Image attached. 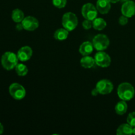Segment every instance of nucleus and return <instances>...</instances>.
I'll use <instances>...</instances> for the list:
<instances>
[{"label": "nucleus", "mask_w": 135, "mask_h": 135, "mask_svg": "<svg viewBox=\"0 0 135 135\" xmlns=\"http://www.w3.org/2000/svg\"><path fill=\"white\" fill-rule=\"evenodd\" d=\"M134 87L129 83H121L117 88V95L121 100L130 101L134 98Z\"/></svg>", "instance_id": "1"}, {"label": "nucleus", "mask_w": 135, "mask_h": 135, "mask_svg": "<svg viewBox=\"0 0 135 135\" xmlns=\"http://www.w3.org/2000/svg\"><path fill=\"white\" fill-rule=\"evenodd\" d=\"M1 65L6 70H12L18 64L17 55L11 51H7L1 57Z\"/></svg>", "instance_id": "2"}, {"label": "nucleus", "mask_w": 135, "mask_h": 135, "mask_svg": "<svg viewBox=\"0 0 135 135\" xmlns=\"http://www.w3.org/2000/svg\"><path fill=\"white\" fill-rule=\"evenodd\" d=\"M62 25L69 32L73 31L78 25V18L75 13L72 12H67L63 15L62 17Z\"/></svg>", "instance_id": "3"}, {"label": "nucleus", "mask_w": 135, "mask_h": 135, "mask_svg": "<svg viewBox=\"0 0 135 135\" xmlns=\"http://www.w3.org/2000/svg\"><path fill=\"white\" fill-rule=\"evenodd\" d=\"M92 44L97 51H104L109 46V40L105 34H99L93 38Z\"/></svg>", "instance_id": "4"}, {"label": "nucleus", "mask_w": 135, "mask_h": 135, "mask_svg": "<svg viewBox=\"0 0 135 135\" xmlns=\"http://www.w3.org/2000/svg\"><path fill=\"white\" fill-rule=\"evenodd\" d=\"M11 96L17 100H21L26 96V90L21 84L18 83H13L9 88Z\"/></svg>", "instance_id": "5"}, {"label": "nucleus", "mask_w": 135, "mask_h": 135, "mask_svg": "<svg viewBox=\"0 0 135 135\" xmlns=\"http://www.w3.org/2000/svg\"><path fill=\"white\" fill-rule=\"evenodd\" d=\"M81 13L82 15L85 19L92 21L97 17L98 11L96 9V7H95L93 4L91 3H87L82 7Z\"/></svg>", "instance_id": "6"}, {"label": "nucleus", "mask_w": 135, "mask_h": 135, "mask_svg": "<svg viewBox=\"0 0 135 135\" xmlns=\"http://www.w3.org/2000/svg\"><path fill=\"white\" fill-rule=\"evenodd\" d=\"M94 60L96 64L102 68L109 67L112 61L110 56L103 51H98L96 53L94 56Z\"/></svg>", "instance_id": "7"}, {"label": "nucleus", "mask_w": 135, "mask_h": 135, "mask_svg": "<svg viewBox=\"0 0 135 135\" xmlns=\"http://www.w3.org/2000/svg\"><path fill=\"white\" fill-rule=\"evenodd\" d=\"M96 88L98 90L100 94L107 95L112 93L113 90V84L108 79H102L98 82Z\"/></svg>", "instance_id": "8"}, {"label": "nucleus", "mask_w": 135, "mask_h": 135, "mask_svg": "<svg viewBox=\"0 0 135 135\" xmlns=\"http://www.w3.org/2000/svg\"><path fill=\"white\" fill-rule=\"evenodd\" d=\"M24 30L27 31H34L39 26V22L36 18L32 16H28L24 18L21 22Z\"/></svg>", "instance_id": "9"}, {"label": "nucleus", "mask_w": 135, "mask_h": 135, "mask_svg": "<svg viewBox=\"0 0 135 135\" xmlns=\"http://www.w3.org/2000/svg\"><path fill=\"white\" fill-rule=\"evenodd\" d=\"M121 13L123 15L131 18L135 15V3L133 1H127L123 3L121 7Z\"/></svg>", "instance_id": "10"}, {"label": "nucleus", "mask_w": 135, "mask_h": 135, "mask_svg": "<svg viewBox=\"0 0 135 135\" xmlns=\"http://www.w3.org/2000/svg\"><path fill=\"white\" fill-rule=\"evenodd\" d=\"M17 57L21 61H27L32 56V50L28 46H23L18 50L17 52Z\"/></svg>", "instance_id": "11"}, {"label": "nucleus", "mask_w": 135, "mask_h": 135, "mask_svg": "<svg viewBox=\"0 0 135 135\" xmlns=\"http://www.w3.org/2000/svg\"><path fill=\"white\" fill-rule=\"evenodd\" d=\"M96 7L100 14H108L111 9V3L109 0H98Z\"/></svg>", "instance_id": "12"}, {"label": "nucleus", "mask_w": 135, "mask_h": 135, "mask_svg": "<svg viewBox=\"0 0 135 135\" xmlns=\"http://www.w3.org/2000/svg\"><path fill=\"white\" fill-rule=\"evenodd\" d=\"M94 46L92 42H84L79 47V52L83 56L85 55H89L92 53L94 50Z\"/></svg>", "instance_id": "13"}, {"label": "nucleus", "mask_w": 135, "mask_h": 135, "mask_svg": "<svg viewBox=\"0 0 135 135\" xmlns=\"http://www.w3.org/2000/svg\"><path fill=\"white\" fill-rule=\"evenodd\" d=\"M117 135H131L133 134V127L128 123H123L120 125L117 129Z\"/></svg>", "instance_id": "14"}, {"label": "nucleus", "mask_w": 135, "mask_h": 135, "mask_svg": "<svg viewBox=\"0 0 135 135\" xmlns=\"http://www.w3.org/2000/svg\"><path fill=\"white\" fill-rule=\"evenodd\" d=\"M69 32L66 30L65 28H61L55 30L54 32V37L55 40L59 41H63L68 38Z\"/></svg>", "instance_id": "15"}, {"label": "nucleus", "mask_w": 135, "mask_h": 135, "mask_svg": "<svg viewBox=\"0 0 135 135\" xmlns=\"http://www.w3.org/2000/svg\"><path fill=\"white\" fill-rule=\"evenodd\" d=\"M94 58L89 55H85L80 59V65L85 69H90L94 67L95 64Z\"/></svg>", "instance_id": "16"}, {"label": "nucleus", "mask_w": 135, "mask_h": 135, "mask_svg": "<svg viewBox=\"0 0 135 135\" xmlns=\"http://www.w3.org/2000/svg\"><path fill=\"white\" fill-rule=\"evenodd\" d=\"M127 104L126 102L124 100H121V101L119 102L115 107V111L116 113L119 115H123L125 114L127 111Z\"/></svg>", "instance_id": "17"}, {"label": "nucleus", "mask_w": 135, "mask_h": 135, "mask_svg": "<svg viewBox=\"0 0 135 135\" xmlns=\"http://www.w3.org/2000/svg\"><path fill=\"white\" fill-rule=\"evenodd\" d=\"M107 22L104 18H97L92 21V27L96 30H102L106 27Z\"/></svg>", "instance_id": "18"}, {"label": "nucleus", "mask_w": 135, "mask_h": 135, "mask_svg": "<svg viewBox=\"0 0 135 135\" xmlns=\"http://www.w3.org/2000/svg\"><path fill=\"white\" fill-rule=\"evenodd\" d=\"M12 19L14 22L17 23H19L22 21V20L25 18V15L24 13L19 9H15L13 11L11 14Z\"/></svg>", "instance_id": "19"}, {"label": "nucleus", "mask_w": 135, "mask_h": 135, "mask_svg": "<svg viewBox=\"0 0 135 135\" xmlns=\"http://www.w3.org/2000/svg\"><path fill=\"white\" fill-rule=\"evenodd\" d=\"M15 71L18 76H24L27 75L28 69L26 65L23 63H18L15 67Z\"/></svg>", "instance_id": "20"}, {"label": "nucleus", "mask_w": 135, "mask_h": 135, "mask_svg": "<svg viewBox=\"0 0 135 135\" xmlns=\"http://www.w3.org/2000/svg\"><path fill=\"white\" fill-rule=\"evenodd\" d=\"M52 3L55 7L62 9L67 5V0H52Z\"/></svg>", "instance_id": "21"}, {"label": "nucleus", "mask_w": 135, "mask_h": 135, "mask_svg": "<svg viewBox=\"0 0 135 135\" xmlns=\"http://www.w3.org/2000/svg\"><path fill=\"white\" fill-rule=\"evenodd\" d=\"M127 123L129 124L131 127H135V112H131L129 114L127 117Z\"/></svg>", "instance_id": "22"}, {"label": "nucleus", "mask_w": 135, "mask_h": 135, "mask_svg": "<svg viewBox=\"0 0 135 135\" xmlns=\"http://www.w3.org/2000/svg\"><path fill=\"white\" fill-rule=\"evenodd\" d=\"M83 25V27L85 30H89L92 27V21L88 19H85L83 22V25Z\"/></svg>", "instance_id": "23"}, {"label": "nucleus", "mask_w": 135, "mask_h": 135, "mask_svg": "<svg viewBox=\"0 0 135 135\" xmlns=\"http://www.w3.org/2000/svg\"><path fill=\"white\" fill-rule=\"evenodd\" d=\"M128 21H129L128 17H125L124 15H122L119 18V23L121 26H125V25H126L128 23Z\"/></svg>", "instance_id": "24"}, {"label": "nucleus", "mask_w": 135, "mask_h": 135, "mask_svg": "<svg viewBox=\"0 0 135 135\" xmlns=\"http://www.w3.org/2000/svg\"><path fill=\"white\" fill-rule=\"evenodd\" d=\"M91 93H92V95L93 96H98L99 94H100V93H99L98 90L97 88H94V89L92 90V92H91Z\"/></svg>", "instance_id": "25"}, {"label": "nucleus", "mask_w": 135, "mask_h": 135, "mask_svg": "<svg viewBox=\"0 0 135 135\" xmlns=\"http://www.w3.org/2000/svg\"><path fill=\"white\" fill-rule=\"evenodd\" d=\"M16 28H17V30H22V29H24L22 23L20 24V22H19V23L17 24V26H16Z\"/></svg>", "instance_id": "26"}, {"label": "nucleus", "mask_w": 135, "mask_h": 135, "mask_svg": "<svg viewBox=\"0 0 135 135\" xmlns=\"http://www.w3.org/2000/svg\"><path fill=\"white\" fill-rule=\"evenodd\" d=\"M3 132V126L2 124L0 123V134H2Z\"/></svg>", "instance_id": "27"}, {"label": "nucleus", "mask_w": 135, "mask_h": 135, "mask_svg": "<svg viewBox=\"0 0 135 135\" xmlns=\"http://www.w3.org/2000/svg\"><path fill=\"white\" fill-rule=\"evenodd\" d=\"M109 1L111 3H116L119 2L120 0H109Z\"/></svg>", "instance_id": "28"}, {"label": "nucleus", "mask_w": 135, "mask_h": 135, "mask_svg": "<svg viewBox=\"0 0 135 135\" xmlns=\"http://www.w3.org/2000/svg\"><path fill=\"white\" fill-rule=\"evenodd\" d=\"M133 134H135V127H133Z\"/></svg>", "instance_id": "29"}, {"label": "nucleus", "mask_w": 135, "mask_h": 135, "mask_svg": "<svg viewBox=\"0 0 135 135\" xmlns=\"http://www.w3.org/2000/svg\"><path fill=\"white\" fill-rule=\"evenodd\" d=\"M120 1H121V2H123V3H125V2H127V1H129V0H120Z\"/></svg>", "instance_id": "30"}]
</instances>
